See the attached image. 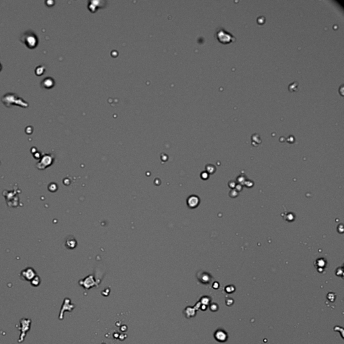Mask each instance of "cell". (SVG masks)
I'll list each match as a JSON object with an SVG mask.
<instances>
[{
  "label": "cell",
  "instance_id": "obj_1",
  "mask_svg": "<svg viewBox=\"0 0 344 344\" xmlns=\"http://www.w3.org/2000/svg\"><path fill=\"white\" fill-rule=\"evenodd\" d=\"M2 103L6 107H10L13 105H17L22 107H28L29 104L22 98L19 97L15 93H7L2 96L1 98Z\"/></svg>",
  "mask_w": 344,
  "mask_h": 344
},
{
  "label": "cell",
  "instance_id": "obj_2",
  "mask_svg": "<svg viewBox=\"0 0 344 344\" xmlns=\"http://www.w3.org/2000/svg\"><path fill=\"white\" fill-rule=\"evenodd\" d=\"M20 41L28 49H33L38 46V38L36 34L31 31L24 32L20 36Z\"/></svg>",
  "mask_w": 344,
  "mask_h": 344
},
{
  "label": "cell",
  "instance_id": "obj_3",
  "mask_svg": "<svg viewBox=\"0 0 344 344\" xmlns=\"http://www.w3.org/2000/svg\"><path fill=\"white\" fill-rule=\"evenodd\" d=\"M216 36L218 41L223 43V44H228V43L232 42L235 40V36L233 34L226 31L222 27L217 28L216 31Z\"/></svg>",
  "mask_w": 344,
  "mask_h": 344
},
{
  "label": "cell",
  "instance_id": "obj_4",
  "mask_svg": "<svg viewBox=\"0 0 344 344\" xmlns=\"http://www.w3.org/2000/svg\"><path fill=\"white\" fill-rule=\"evenodd\" d=\"M20 326L16 325V327L21 332L20 337H19L18 339V343H21L24 340L26 335V333L31 329V320L30 319H26V318H23V319H20Z\"/></svg>",
  "mask_w": 344,
  "mask_h": 344
},
{
  "label": "cell",
  "instance_id": "obj_5",
  "mask_svg": "<svg viewBox=\"0 0 344 344\" xmlns=\"http://www.w3.org/2000/svg\"><path fill=\"white\" fill-rule=\"evenodd\" d=\"M53 160L54 159L53 155H45L42 157V160H40V162L37 163L36 167L40 169H44L48 166H50L53 163Z\"/></svg>",
  "mask_w": 344,
  "mask_h": 344
},
{
  "label": "cell",
  "instance_id": "obj_6",
  "mask_svg": "<svg viewBox=\"0 0 344 344\" xmlns=\"http://www.w3.org/2000/svg\"><path fill=\"white\" fill-rule=\"evenodd\" d=\"M21 276L25 280L31 281L36 276V272L32 268H28L21 272Z\"/></svg>",
  "mask_w": 344,
  "mask_h": 344
},
{
  "label": "cell",
  "instance_id": "obj_7",
  "mask_svg": "<svg viewBox=\"0 0 344 344\" xmlns=\"http://www.w3.org/2000/svg\"><path fill=\"white\" fill-rule=\"evenodd\" d=\"M214 338L219 342H225L228 338L227 333L223 329H218L214 333Z\"/></svg>",
  "mask_w": 344,
  "mask_h": 344
},
{
  "label": "cell",
  "instance_id": "obj_8",
  "mask_svg": "<svg viewBox=\"0 0 344 344\" xmlns=\"http://www.w3.org/2000/svg\"><path fill=\"white\" fill-rule=\"evenodd\" d=\"M200 203V199L197 196L192 195L189 196L187 200V204L190 208H196Z\"/></svg>",
  "mask_w": 344,
  "mask_h": 344
},
{
  "label": "cell",
  "instance_id": "obj_9",
  "mask_svg": "<svg viewBox=\"0 0 344 344\" xmlns=\"http://www.w3.org/2000/svg\"><path fill=\"white\" fill-rule=\"evenodd\" d=\"M55 84V81L51 77H46L42 81L41 85L44 88H51Z\"/></svg>",
  "mask_w": 344,
  "mask_h": 344
},
{
  "label": "cell",
  "instance_id": "obj_10",
  "mask_svg": "<svg viewBox=\"0 0 344 344\" xmlns=\"http://www.w3.org/2000/svg\"><path fill=\"white\" fill-rule=\"evenodd\" d=\"M76 244H77V242L75 240V239H68L66 241V243H65V246L66 247H67L68 249H74L76 246Z\"/></svg>",
  "mask_w": 344,
  "mask_h": 344
},
{
  "label": "cell",
  "instance_id": "obj_11",
  "mask_svg": "<svg viewBox=\"0 0 344 344\" xmlns=\"http://www.w3.org/2000/svg\"><path fill=\"white\" fill-rule=\"evenodd\" d=\"M202 276L203 277H201V278H200V280L203 283L208 284L210 281V278L209 275H208L207 274H205V276H204V274H203V275H202Z\"/></svg>",
  "mask_w": 344,
  "mask_h": 344
},
{
  "label": "cell",
  "instance_id": "obj_12",
  "mask_svg": "<svg viewBox=\"0 0 344 344\" xmlns=\"http://www.w3.org/2000/svg\"><path fill=\"white\" fill-rule=\"evenodd\" d=\"M298 87V82H296V81H294V82L290 83L289 85V89L290 91L291 92H295L297 90Z\"/></svg>",
  "mask_w": 344,
  "mask_h": 344
},
{
  "label": "cell",
  "instance_id": "obj_13",
  "mask_svg": "<svg viewBox=\"0 0 344 344\" xmlns=\"http://www.w3.org/2000/svg\"><path fill=\"white\" fill-rule=\"evenodd\" d=\"M40 283V279L38 276H36L34 278L31 280V284L34 286H39Z\"/></svg>",
  "mask_w": 344,
  "mask_h": 344
},
{
  "label": "cell",
  "instance_id": "obj_14",
  "mask_svg": "<svg viewBox=\"0 0 344 344\" xmlns=\"http://www.w3.org/2000/svg\"><path fill=\"white\" fill-rule=\"evenodd\" d=\"M44 70H45V67L44 66H39L37 68H36V74L38 75V76H40L42 74H44Z\"/></svg>",
  "mask_w": 344,
  "mask_h": 344
},
{
  "label": "cell",
  "instance_id": "obj_15",
  "mask_svg": "<svg viewBox=\"0 0 344 344\" xmlns=\"http://www.w3.org/2000/svg\"><path fill=\"white\" fill-rule=\"evenodd\" d=\"M1 69H2V66H1V64L0 63V71H1Z\"/></svg>",
  "mask_w": 344,
  "mask_h": 344
}]
</instances>
